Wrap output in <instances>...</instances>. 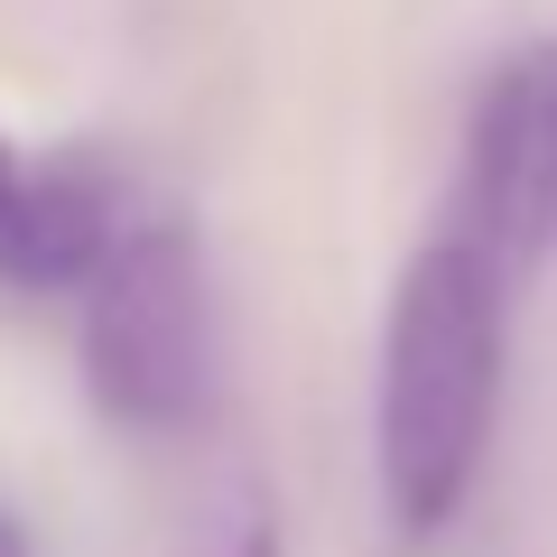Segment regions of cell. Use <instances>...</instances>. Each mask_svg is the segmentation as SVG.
Wrapping results in <instances>:
<instances>
[{
  "label": "cell",
  "mask_w": 557,
  "mask_h": 557,
  "mask_svg": "<svg viewBox=\"0 0 557 557\" xmlns=\"http://www.w3.org/2000/svg\"><path fill=\"white\" fill-rule=\"evenodd\" d=\"M511 288L456 233H428L391 278L381 307V372H372V483L381 520L409 557H428L465 520L502 418V344Z\"/></svg>",
  "instance_id": "1"
},
{
  "label": "cell",
  "mask_w": 557,
  "mask_h": 557,
  "mask_svg": "<svg viewBox=\"0 0 557 557\" xmlns=\"http://www.w3.org/2000/svg\"><path fill=\"white\" fill-rule=\"evenodd\" d=\"M84 391L121 437H186L214 409L223 344H214V288L205 242L186 223H131L121 251L84 288Z\"/></svg>",
  "instance_id": "2"
},
{
  "label": "cell",
  "mask_w": 557,
  "mask_h": 557,
  "mask_svg": "<svg viewBox=\"0 0 557 557\" xmlns=\"http://www.w3.org/2000/svg\"><path fill=\"white\" fill-rule=\"evenodd\" d=\"M446 233L493 260L502 288L530 278L539 251L557 242V38L511 47L483 75L474 112H465V149H456Z\"/></svg>",
  "instance_id": "3"
},
{
  "label": "cell",
  "mask_w": 557,
  "mask_h": 557,
  "mask_svg": "<svg viewBox=\"0 0 557 557\" xmlns=\"http://www.w3.org/2000/svg\"><path fill=\"white\" fill-rule=\"evenodd\" d=\"M121 233H131V186L112 159L94 149L28 159V186L0 223V278L28 298H84L94 270L121 251Z\"/></svg>",
  "instance_id": "4"
},
{
  "label": "cell",
  "mask_w": 557,
  "mask_h": 557,
  "mask_svg": "<svg viewBox=\"0 0 557 557\" xmlns=\"http://www.w3.org/2000/svg\"><path fill=\"white\" fill-rule=\"evenodd\" d=\"M177 557H288L278 548V502L260 493L251 474L214 483V493L196 502V520L177 530Z\"/></svg>",
  "instance_id": "5"
},
{
  "label": "cell",
  "mask_w": 557,
  "mask_h": 557,
  "mask_svg": "<svg viewBox=\"0 0 557 557\" xmlns=\"http://www.w3.org/2000/svg\"><path fill=\"white\" fill-rule=\"evenodd\" d=\"M20 186H28V159L10 149V131H0V223H10V205H20Z\"/></svg>",
  "instance_id": "6"
},
{
  "label": "cell",
  "mask_w": 557,
  "mask_h": 557,
  "mask_svg": "<svg viewBox=\"0 0 557 557\" xmlns=\"http://www.w3.org/2000/svg\"><path fill=\"white\" fill-rule=\"evenodd\" d=\"M0 557H38V548H28V530H20V511H0Z\"/></svg>",
  "instance_id": "7"
}]
</instances>
